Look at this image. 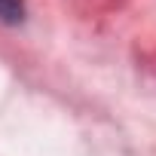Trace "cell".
Wrapping results in <instances>:
<instances>
[{
    "label": "cell",
    "instance_id": "obj_1",
    "mask_svg": "<svg viewBox=\"0 0 156 156\" xmlns=\"http://www.w3.org/2000/svg\"><path fill=\"white\" fill-rule=\"evenodd\" d=\"M25 19V0H0V22L19 25Z\"/></svg>",
    "mask_w": 156,
    "mask_h": 156
}]
</instances>
